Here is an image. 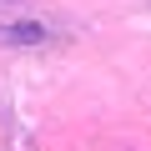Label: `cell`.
I'll return each instance as SVG.
<instances>
[{"mask_svg": "<svg viewBox=\"0 0 151 151\" xmlns=\"http://www.w3.org/2000/svg\"><path fill=\"white\" fill-rule=\"evenodd\" d=\"M5 40H40V25H5Z\"/></svg>", "mask_w": 151, "mask_h": 151, "instance_id": "obj_1", "label": "cell"}]
</instances>
